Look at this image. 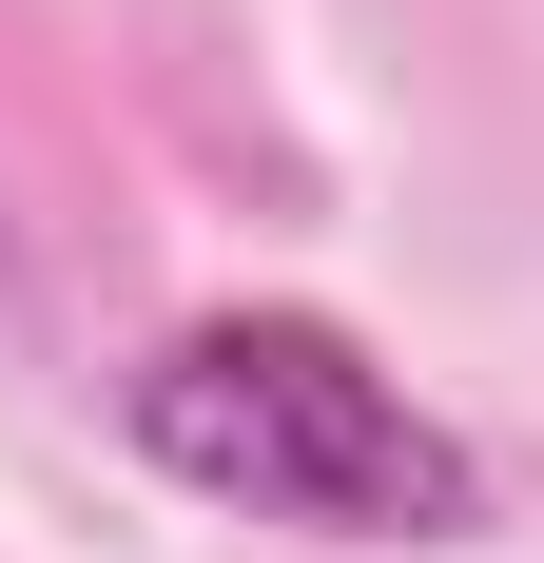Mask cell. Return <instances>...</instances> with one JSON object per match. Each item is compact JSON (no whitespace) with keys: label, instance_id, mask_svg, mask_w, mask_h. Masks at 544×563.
Segmentation results:
<instances>
[{"label":"cell","instance_id":"cell-1","mask_svg":"<svg viewBox=\"0 0 544 563\" xmlns=\"http://www.w3.org/2000/svg\"><path fill=\"white\" fill-rule=\"evenodd\" d=\"M137 466H175L195 506L312 525V544H467L487 525V448L428 428L330 311H195V331L117 389Z\"/></svg>","mask_w":544,"mask_h":563}]
</instances>
